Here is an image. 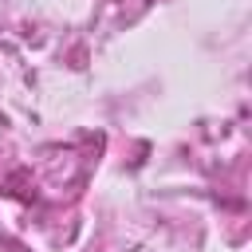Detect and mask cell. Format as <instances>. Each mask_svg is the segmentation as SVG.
Returning <instances> with one entry per match:
<instances>
[]
</instances>
